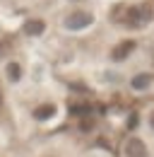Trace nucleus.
Listing matches in <instances>:
<instances>
[{
  "mask_svg": "<svg viewBox=\"0 0 154 157\" xmlns=\"http://www.w3.org/2000/svg\"><path fill=\"white\" fill-rule=\"evenodd\" d=\"M152 20L149 7H145L142 2H130V5H118L113 10V22L116 27L125 29V32H140L145 29Z\"/></svg>",
  "mask_w": 154,
  "mask_h": 157,
  "instance_id": "obj_1",
  "label": "nucleus"
},
{
  "mask_svg": "<svg viewBox=\"0 0 154 157\" xmlns=\"http://www.w3.org/2000/svg\"><path fill=\"white\" fill-rule=\"evenodd\" d=\"M96 24V15L89 7H72L60 17V29L68 34H82Z\"/></svg>",
  "mask_w": 154,
  "mask_h": 157,
  "instance_id": "obj_2",
  "label": "nucleus"
},
{
  "mask_svg": "<svg viewBox=\"0 0 154 157\" xmlns=\"http://www.w3.org/2000/svg\"><path fill=\"white\" fill-rule=\"evenodd\" d=\"M135 51H137V39H120V41H116L113 46H111L108 60L116 63V65H120V63H125V60L130 58Z\"/></svg>",
  "mask_w": 154,
  "mask_h": 157,
  "instance_id": "obj_3",
  "label": "nucleus"
},
{
  "mask_svg": "<svg viewBox=\"0 0 154 157\" xmlns=\"http://www.w3.org/2000/svg\"><path fill=\"white\" fill-rule=\"evenodd\" d=\"M123 157H152V152L140 136H128L123 140Z\"/></svg>",
  "mask_w": 154,
  "mask_h": 157,
  "instance_id": "obj_4",
  "label": "nucleus"
},
{
  "mask_svg": "<svg viewBox=\"0 0 154 157\" xmlns=\"http://www.w3.org/2000/svg\"><path fill=\"white\" fill-rule=\"evenodd\" d=\"M128 87L135 94H142V92H149L154 87V73L152 70H142V73H135L133 78L128 80Z\"/></svg>",
  "mask_w": 154,
  "mask_h": 157,
  "instance_id": "obj_5",
  "label": "nucleus"
},
{
  "mask_svg": "<svg viewBox=\"0 0 154 157\" xmlns=\"http://www.w3.org/2000/svg\"><path fill=\"white\" fill-rule=\"evenodd\" d=\"M58 114V104L56 101H38L31 106V118L36 121V123H48V121H53Z\"/></svg>",
  "mask_w": 154,
  "mask_h": 157,
  "instance_id": "obj_6",
  "label": "nucleus"
},
{
  "mask_svg": "<svg viewBox=\"0 0 154 157\" xmlns=\"http://www.w3.org/2000/svg\"><path fill=\"white\" fill-rule=\"evenodd\" d=\"M46 29H48V22L43 20V17H29V20H24V24H22V34L29 36V39L43 36Z\"/></svg>",
  "mask_w": 154,
  "mask_h": 157,
  "instance_id": "obj_7",
  "label": "nucleus"
},
{
  "mask_svg": "<svg viewBox=\"0 0 154 157\" xmlns=\"http://www.w3.org/2000/svg\"><path fill=\"white\" fill-rule=\"evenodd\" d=\"M2 75L5 80L10 82V85H19L22 78H24V68H22V63L19 60H5V68H2Z\"/></svg>",
  "mask_w": 154,
  "mask_h": 157,
  "instance_id": "obj_8",
  "label": "nucleus"
},
{
  "mask_svg": "<svg viewBox=\"0 0 154 157\" xmlns=\"http://www.w3.org/2000/svg\"><path fill=\"white\" fill-rule=\"evenodd\" d=\"M94 126H96V121L92 116H79V131H82V133H92Z\"/></svg>",
  "mask_w": 154,
  "mask_h": 157,
  "instance_id": "obj_9",
  "label": "nucleus"
},
{
  "mask_svg": "<svg viewBox=\"0 0 154 157\" xmlns=\"http://www.w3.org/2000/svg\"><path fill=\"white\" fill-rule=\"evenodd\" d=\"M137 118H140V114H137V111H133V114L128 116V128H130V131H135V128H137Z\"/></svg>",
  "mask_w": 154,
  "mask_h": 157,
  "instance_id": "obj_10",
  "label": "nucleus"
},
{
  "mask_svg": "<svg viewBox=\"0 0 154 157\" xmlns=\"http://www.w3.org/2000/svg\"><path fill=\"white\" fill-rule=\"evenodd\" d=\"M147 128L154 131V109H149V114H147Z\"/></svg>",
  "mask_w": 154,
  "mask_h": 157,
  "instance_id": "obj_11",
  "label": "nucleus"
},
{
  "mask_svg": "<svg viewBox=\"0 0 154 157\" xmlns=\"http://www.w3.org/2000/svg\"><path fill=\"white\" fill-rule=\"evenodd\" d=\"M5 53H7V44L0 39V58H5Z\"/></svg>",
  "mask_w": 154,
  "mask_h": 157,
  "instance_id": "obj_12",
  "label": "nucleus"
},
{
  "mask_svg": "<svg viewBox=\"0 0 154 157\" xmlns=\"http://www.w3.org/2000/svg\"><path fill=\"white\" fill-rule=\"evenodd\" d=\"M5 104V92H2V87H0V106Z\"/></svg>",
  "mask_w": 154,
  "mask_h": 157,
  "instance_id": "obj_13",
  "label": "nucleus"
},
{
  "mask_svg": "<svg viewBox=\"0 0 154 157\" xmlns=\"http://www.w3.org/2000/svg\"><path fill=\"white\" fill-rule=\"evenodd\" d=\"M68 2H87V0H68Z\"/></svg>",
  "mask_w": 154,
  "mask_h": 157,
  "instance_id": "obj_14",
  "label": "nucleus"
},
{
  "mask_svg": "<svg viewBox=\"0 0 154 157\" xmlns=\"http://www.w3.org/2000/svg\"><path fill=\"white\" fill-rule=\"evenodd\" d=\"M48 157H53V155H48Z\"/></svg>",
  "mask_w": 154,
  "mask_h": 157,
  "instance_id": "obj_15",
  "label": "nucleus"
}]
</instances>
